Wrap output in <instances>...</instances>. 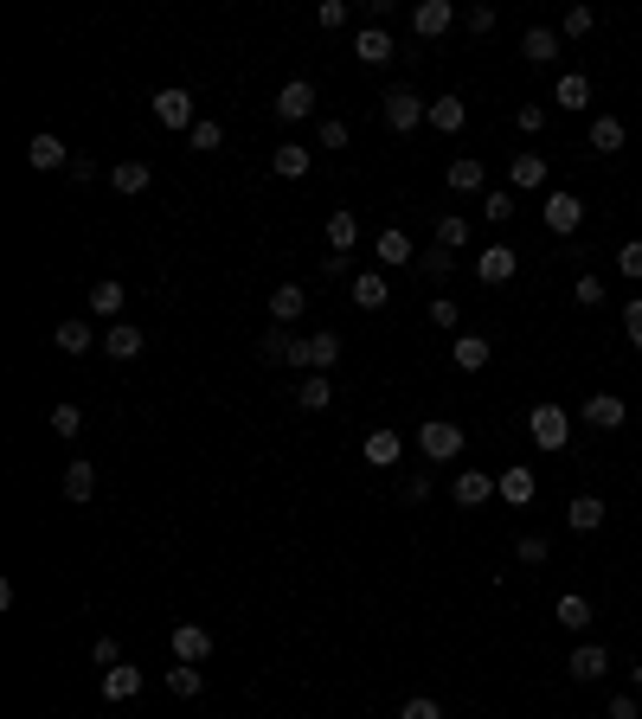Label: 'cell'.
Returning <instances> with one entry per match:
<instances>
[{
  "label": "cell",
  "mask_w": 642,
  "mask_h": 719,
  "mask_svg": "<svg viewBox=\"0 0 642 719\" xmlns=\"http://www.w3.org/2000/svg\"><path fill=\"white\" fill-rule=\"evenodd\" d=\"M148 110H155V122H161V129H187V135H193V122H200V116H193V97H187L180 84L155 90V103H148Z\"/></svg>",
  "instance_id": "5b68a950"
},
{
  "label": "cell",
  "mask_w": 642,
  "mask_h": 719,
  "mask_svg": "<svg viewBox=\"0 0 642 719\" xmlns=\"http://www.w3.org/2000/svg\"><path fill=\"white\" fill-rule=\"evenodd\" d=\"M623 334H630V347L642 354V296H636V302H623Z\"/></svg>",
  "instance_id": "816d5d0a"
},
{
  "label": "cell",
  "mask_w": 642,
  "mask_h": 719,
  "mask_svg": "<svg viewBox=\"0 0 642 719\" xmlns=\"http://www.w3.org/2000/svg\"><path fill=\"white\" fill-rule=\"evenodd\" d=\"M71 180H78V187H90V174H97V161H84V155H71V167H65Z\"/></svg>",
  "instance_id": "91938a15"
},
{
  "label": "cell",
  "mask_w": 642,
  "mask_h": 719,
  "mask_svg": "<svg viewBox=\"0 0 642 719\" xmlns=\"http://www.w3.org/2000/svg\"><path fill=\"white\" fill-rule=\"evenodd\" d=\"M142 694V668H103V700H135Z\"/></svg>",
  "instance_id": "cb8c5ba5"
},
{
  "label": "cell",
  "mask_w": 642,
  "mask_h": 719,
  "mask_svg": "<svg viewBox=\"0 0 642 719\" xmlns=\"http://www.w3.org/2000/svg\"><path fill=\"white\" fill-rule=\"evenodd\" d=\"M26 161H33L39 174H52V167H71V148L58 142V135H33V148H26Z\"/></svg>",
  "instance_id": "ffe728a7"
},
{
  "label": "cell",
  "mask_w": 642,
  "mask_h": 719,
  "mask_svg": "<svg viewBox=\"0 0 642 719\" xmlns=\"http://www.w3.org/2000/svg\"><path fill=\"white\" fill-rule=\"evenodd\" d=\"M623 142H630V129H623L617 116H591V148H598V155H617Z\"/></svg>",
  "instance_id": "1f68e13d"
},
{
  "label": "cell",
  "mask_w": 642,
  "mask_h": 719,
  "mask_svg": "<svg viewBox=\"0 0 642 719\" xmlns=\"http://www.w3.org/2000/svg\"><path fill=\"white\" fill-rule=\"evenodd\" d=\"M604 719H636V694H617V700H610V713Z\"/></svg>",
  "instance_id": "94428289"
},
{
  "label": "cell",
  "mask_w": 642,
  "mask_h": 719,
  "mask_svg": "<svg viewBox=\"0 0 642 719\" xmlns=\"http://www.w3.org/2000/svg\"><path fill=\"white\" fill-rule=\"evenodd\" d=\"M450 193H488V174L476 155H456L450 161Z\"/></svg>",
  "instance_id": "7402d4cb"
},
{
  "label": "cell",
  "mask_w": 642,
  "mask_h": 719,
  "mask_svg": "<svg viewBox=\"0 0 642 719\" xmlns=\"http://www.w3.org/2000/svg\"><path fill=\"white\" fill-rule=\"evenodd\" d=\"M495 495L508 501V508H527V501L540 495V482H533V469H527V463H508V469L495 476Z\"/></svg>",
  "instance_id": "30bf717a"
},
{
  "label": "cell",
  "mask_w": 642,
  "mask_h": 719,
  "mask_svg": "<svg viewBox=\"0 0 642 719\" xmlns=\"http://www.w3.org/2000/svg\"><path fill=\"white\" fill-rule=\"evenodd\" d=\"M424 122H431L437 135H456V129L469 122V110H463V97H437L431 110H424Z\"/></svg>",
  "instance_id": "44dd1931"
},
{
  "label": "cell",
  "mask_w": 642,
  "mask_h": 719,
  "mask_svg": "<svg viewBox=\"0 0 642 719\" xmlns=\"http://www.w3.org/2000/svg\"><path fill=\"white\" fill-rule=\"evenodd\" d=\"M565 527H572V533H598L604 527V501L598 495H578L572 508H565Z\"/></svg>",
  "instance_id": "d4e9b609"
},
{
  "label": "cell",
  "mask_w": 642,
  "mask_h": 719,
  "mask_svg": "<svg viewBox=\"0 0 642 719\" xmlns=\"http://www.w3.org/2000/svg\"><path fill=\"white\" fill-rule=\"evenodd\" d=\"M630 687H636V694H642V662H630Z\"/></svg>",
  "instance_id": "6125c7cd"
},
{
  "label": "cell",
  "mask_w": 642,
  "mask_h": 719,
  "mask_svg": "<svg viewBox=\"0 0 642 719\" xmlns=\"http://www.w3.org/2000/svg\"><path fill=\"white\" fill-rule=\"evenodd\" d=\"M328 399H334V386H328L321 373H309V379L296 386V405H302V411H328Z\"/></svg>",
  "instance_id": "8d00e7d4"
},
{
  "label": "cell",
  "mask_w": 642,
  "mask_h": 719,
  "mask_svg": "<svg viewBox=\"0 0 642 719\" xmlns=\"http://www.w3.org/2000/svg\"><path fill=\"white\" fill-rule=\"evenodd\" d=\"M521 58H527V65H553V58H559V33H553V26H527Z\"/></svg>",
  "instance_id": "d6986e66"
},
{
  "label": "cell",
  "mask_w": 642,
  "mask_h": 719,
  "mask_svg": "<svg viewBox=\"0 0 642 719\" xmlns=\"http://www.w3.org/2000/svg\"><path fill=\"white\" fill-rule=\"evenodd\" d=\"M399 719H443V707H437V700H405V707H399Z\"/></svg>",
  "instance_id": "f5cc1de1"
},
{
  "label": "cell",
  "mask_w": 642,
  "mask_h": 719,
  "mask_svg": "<svg viewBox=\"0 0 642 719\" xmlns=\"http://www.w3.org/2000/svg\"><path fill=\"white\" fill-rule=\"evenodd\" d=\"M450 495H456V508H482V501L495 495V476H482V469H463Z\"/></svg>",
  "instance_id": "e0dca14e"
},
{
  "label": "cell",
  "mask_w": 642,
  "mask_h": 719,
  "mask_svg": "<svg viewBox=\"0 0 642 719\" xmlns=\"http://www.w3.org/2000/svg\"><path fill=\"white\" fill-rule=\"evenodd\" d=\"M508 180H514V193L546 187V155H514V161H508Z\"/></svg>",
  "instance_id": "603a6c76"
},
{
  "label": "cell",
  "mask_w": 642,
  "mask_h": 719,
  "mask_svg": "<svg viewBox=\"0 0 642 719\" xmlns=\"http://www.w3.org/2000/svg\"><path fill=\"white\" fill-rule=\"evenodd\" d=\"M514 553H521L527 565H540V559H546V540H540V533H527V540H521V546H514Z\"/></svg>",
  "instance_id": "680465c9"
},
{
  "label": "cell",
  "mask_w": 642,
  "mask_h": 719,
  "mask_svg": "<svg viewBox=\"0 0 642 719\" xmlns=\"http://www.w3.org/2000/svg\"><path fill=\"white\" fill-rule=\"evenodd\" d=\"M309 161H315V155H309V148H302V142H283L277 155H270V167H277L283 180H302V174H309Z\"/></svg>",
  "instance_id": "836d02e7"
},
{
  "label": "cell",
  "mask_w": 642,
  "mask_h": 719,
  "mask_svg": "<svg viewBox=\"0 0 642 719\" xmlns=\"http://www.w3.org/2000/svg\"><path fill=\"white\" fill-rule=\"evenodd\" d=\"M437 244H443V251H463V244H469V219L443 212V219H437Z\"/></svg>",
  "instance_id": "f35d334b"
},
{
  "label": "cell",
  "mask_w": 642,
  "mask_h": 719,
  "mask_svg": "<svg viewBox=\"0 0 642 719\" xmlns=\"http://www.w3.org/2000/svg\"><path fill=\"white\" fill-rule=\"evenodd\" d=\"M167 687H174L180 700H193V694H200V687H206V675H200V668H193V662H174V668H167Z\"/></svg>",
  "instance_id": "74e56055"
},
{
  "label": "cell",
  "mask_w": 642,
  "mask_h": 719,
  "mask_svg": "<svg viewBox=\"0 0 642 719\" xmlns=\"http://www.w3.org/2000/svg\"><path fill=\"white\" fill-rule=\"evenodd\" d=\"M347 296H354V309H386V277H379V270H360L354 283H347Z\"/></svg>",
  "instance_id": "2e32d148"
},
{
  "label": "cell",
  "mask_w": 642,
  "mask_h": 719,
  "mask_svg": "<svg viewBox=\"0 0 642 719\" xmlns=\"http://www.w3.org/2000/svg\"><path fill=\"white\" fill-rule=\"evenodd\" d=\"M591 26H598V13H591V7H565V39H585Z\"/></svg>",
  "instance_id": "bcb514c9"
},
{
  "label": "cell",
  "mask_w": 642,
  "mask_h": 719,
  "mask_svg": "<svg viewBox=\"0 0 642 719\" xmlns=\"http://www.w3.org/2000/svg\"><path fill=\"white\" fill-rule=\"evenodd\" d=\"M392 52H399V45H392V33H386V26H366V33L354 39V58H360V65H386Z\"/></svg>",
  "instance_id": "ac0fdd59"
},
{
  "label": "cell",
  "mask_w": 642,
  "mask_h": 719,
  "mask_svg": "<svg viewBox=\"0 0 642 719\" xmlns=\"http://www.w3.org/2000/svg\"><path fill=\"white\" fill-rule=\"evenodd\" d=\"M52 431L58 437H78L84 431V405H52Z\"/></svg>",
  "instance_id": "7bdbcfd3"
},
{
  "label": "cell",
  "mask_w": 642,
  "mask_h": 719,
  "mask_svg": "<svg viewBox=\"0 0 642 719\" xmlns=\"http://www.w3.org/2000/svg\"><path fill=\"white\" fill-rule=\"evenodd\" d=\"M463 424H456V418H431V424H424V431H418V450H424V463H456V456H463Z\"/></svg>",
  "instance_id": "7a4b0ae2"
},
{
  "label": "cell",
  "mask_w": 642,
  "mask_h": 719,
  "mask_svg": "<svg viewBox=\"0 0 642 719\" xmlns=\"http://www.w3.org/2000/svg\"><path fill=\"white\" fill-rule=\"evenodd\" d=\"M553 623H559V630H585V623H591V604L578 598V591H565V598L553 604Z\"/></svg>",
  "instance_id": "e575fe53"
},
{
  "label": "cell",
  "mask_w": 642,
  "mask_h": 719,
  "mask_svg": "<svg viewBox=\"0 0 642 719\" xmlns=\"http://www.w3.org/2000/svg\"><path fill=\"white\" fill-rule=\"evenodd\" d=\"M450 264H456V257L443 251V244H431V251H418V270H424L431 283H443V277H450Z\"/></svg>",
  "instance_id": "b9f144b4"
},
{
  "label": "cell",
  "mask_w": 642,
  "mask_h": 719,
  "mask_svg": "<svg viewBox=\"0 0 642 719\" xmlns=\"http://www.w3.org/2000/svg\"><path fill=\"white\" fill-rule=\"evenodd\" d=\"M450 360H456V373H482L488 360H495V347L482 341V334H456V347H450Z\"/></svg>",
  "instance_id": "9a60e30c"
},
{
  "label": "cell",
  "mask_w": 642,
  "mask_h": 719,
  "mask_svg": "<svg viewBox=\"0 0 642 719\" xmlns=\"http://www.w3.org/2000/svg\"><path fill=\"white\" fill-rule=\"evenodd\" d=\"M514 122H521L527 135H533V129H546V103H521V110H514Z\"/></svg>",
  "instance_id": "11a10c76"
},
{
  "label": "cell",
  "mask_w": 642,
  "mask_h": 719,
  "mask_svg": "<svg viewBox=\"0 0 642 719\" xmlns=\"http://www.w3.org/2000/svg\"><path fill=\"white\" fill-rule=\"evenodd\" d=\"M122 302H129V289H122L116 277H103L97 289H90V315H103V321H116V315H122Z\"/></svg>",
  "instance_id": "f546056e"
},
{
  "label": "cell",
  "mask_w": 642,
  "mask_h": 719,
  "mask_svg": "<svg viewBox=\"0 0 642 719\" xmlns=\"http://www.w3.org/2000/svg\"><path fill=\"white\" fill-rule=\"evenodd\" d=\"M270 110H277L283 122H309V116H315V84H309V78H289Z\"/></svg>",
  "instance_id": "52a82bcc"
},
{
  "label": "cell",
  "mask_w": 642,
  "mask_h": 719,
  "mask_svg": "<svg viewBox=\"0 0 642 719\" xmlns=\"http://www.w3.org/2000/svg\"><path fill=\"white\" fill-rule=\"evenodd\" d=\"M302 309H309V289H302V283H283L277 296H270V321H277V328H283V321H296Z\"/></svg>",
  "instance_id": "83f0119b"
},
{
  "label": "cell",
  "mask_w": 642,
  "mask_h": 719,
  "mask_svg": "<svg viewBox=\"0 0 642 719\" xmlns=\"http://www.w3.org/2000/svg\"><path fill=\"white\" fill-rule=\"evenodd\" d=\"M289 360H296V366H315V373H328V366L341 360V334H328V328H321V334H302Z\"/></svg>",
  "instance_id": "8992f818"
},
{
  "label": "cell",
  "mask_w": 642,
  "mask_h": 719,
  "mask_svg": "<svg viewBox=\"0 0 642 719\" xmlns=\"http://www.w3.org/2000/svg\"><path fill=\"white\" fill-rule=\"evenodd\" d=\"M257 354H264V360H289V354H296V341H289L283 328H270L264 341H257Z\"/></svg>",
  "instance_id": "f6af8a7d"
},
{
  "label": "cell",
  "mask_w": 642,
  "mask_h": 719,
  "mask_svg": "<svg viewBox=\"0 0 642 719\" xmlns=\"http://www.w3.org/2000/svg\"><path fill=\"white\" fill-rule=\"evenodd\" d=\"M514 270H521V251H508V244H488V251L476 257V277H482L488 289H501Z\"/></svg>",
  "instance_id": "8fae6325"
},
{
  "label": "cell",
  "mask_w": 642,
  "mask_h": 719,
  "mask_svg": "<svg viewBox=\"0 0 642 719\" xmlns=\"http://www.w3.org/2000/svg\"><path fill=\"white\" fill-rule=\"evenodd\" d=\"M540 212H546V232H553V238H572L578 225H585V200H578V193H565V187L546 193Z\"/></svg>",
  "instance_id": "277c9868"
},
{
  "label": "cell",
  "mask_w": 642,
  "mask_h": 719,
  "mask_svg": "<svg viewBox=\"0 0 642 719\" xmlns=\"http://www.w3.org/2000/svg\"><path fill=\"white\" fill-rule=\"evenodd\" d=\"M424 315H431L437 328H456V321H463V309H456V296H437V302H431Z\"/></svg>",
  "instance_id": "681fc988"
},
{
  "label": "cell",
  "mask_w": 642,
  "mask_h": 719,
  "mask_svg": "<svg viewBox=\"0 0 642 719\" xmlns=\"http://www.w3.org/2000/svg\"><path fill=\"white\" fill-rule=\"evenodd\" d=\"M463 26H469V33H495V7H469Z\"/></svg>",
  "instance_id": "9f6ffc18"
},
{
  "label": "cell",
  "mask_w": 642,
  "mask_h": 719,
  "mask_svg": "<svg viewBox=\"0 0 642 719\" xmlns=\"http://www.w3.org/2000/svg\"><path fill=\"white\" fill-rule=\"evenodd\" d=\"M617 270H623L630 283H642V238H630V244L617 251Z\"/></svg>",
  "instance_id": "7dc6e473"
},
{
  "label": "cell",
  "mask_w": 642,
  "mask_h": 719,
  "mask_svg": "<svg viewBox=\"0 0 642 719\" xmlns=\"http://www.w3.org/2000/svg\"><path fill=\"white\" fill-rule=\"evenodd\" d=\"M219 142H225V129H219L212 116H200V122H193V148H200V155H212Z\"/></svg>",
  "instance_id": "ee69618b"
},
{
  "label": "cell",
  "mask_w": 642,
  "mask_h": 719,
  "mask_svg": "<svg viewBox=\"0 0 642 719\" xmlns=\"http://www.w3.org/2000/svg\"><path fill=\"white\" fill-rule=\"evenodd\" d=\"M578 418L598 424V431H623V418H630V405L617 399V392H591L585 405H578Z\"/></svg>",
  "instance_id": "ba28073f"
},
{
  "label": "cell",
  "mask_w": 642,
  "mask_h": 719,
  "mask_svg": "<svg viewBox=\"0 0 642 719\" xmlns=\"http://www.w3.org/2000/svg\"><path fill=\"white\" fill-rule=\"evenodd\" d=\"M58 347L65 354H90V321H58Z\"/></svg>",
  "instance_id": "ab89813d"
},
{
  "label": "cell",
  "mask_w": 642,
  "mask_h": 719,
  "mask_svg": "<svg viewBox=\"0 0 642 719\" xmlns=\"http://www.w3.org/2000/svg\"><path fill=\"white\" fill-rule=\"evenodd\" d=\"M167 642H174V662H193V668L212 655V630H206V623H174V636H167Z\"/></svg>",
  "instance_id": "9c48e42d"
},
{
  "label": "cell",
  "mask_w": 642,
  "mask_h": 719,
  "mask_svg": "<svg viewBox=\"0 0 642 719\" xmlns=\"http://www.w3.org/2000/svg\"><path fill=\"white\" fill-rule=\"evenodd\" d=\"M553 103H559V110H591V78L565 71V78L553 84Z\"/></svg>",
  "instance_id": "f1b7e54d"
},
{
  "label": "cell",
  "mask_w": 642,
  "mask_h": 719,
  "mask_svg": "<svg viewBox=\"0 0 642 719\" xmlns=\"http://www.w3.org/2000/svg\"><path fill=\"white\" fill-rule=\"evenodd\" d=\"M565 675H572V681H604L610 675V649H604V642H578L572 662H565Z\"/></svg>",
  "instance_id": "7c38bea8"
},
{
  "label": "cell",
  "mask_w": 642,
  "mask_h": 719,
  "mask_svg": "<svg viewBox=\"0 0 642 719\" xmlns=\"http://www.w3.org/2000/svg\"><path fill=\"white\" fill-rule=\"evenodd\" d=\"M360 456H366V463H373V469H392V463H399V456H405V437H399V431H392V424H386V431H373V437L360 443Z\"/></svg>",
  "instance_id": "5bb4252c"
},
{
  "label": "cell",
  "mask_w": 642,
  "mask_h": 719,
  "mask_svg": "<svg viewBox=\"0 0 642 719\" xmlns=\"http://www.w3.org/2000/svg\"><path fill=\"white\" fill-rule=\"evenodd\" d=\"M97 495V469L90 463H65V501H90Z\"/></svg>",
  "instance_id": "d590c367"
},
{
  "label": "cell",
  "mask_w": 642,
  "mask_h": 719,
  "mask_svg": "<svg viewBox=\"0 0 642 719\" xmlns=\"http://www.w3.org/2000/svg\"><path fill=\"white\" fill-rule=\"evenodd\" d=\"M424 110H431V103H424L418 90H405V84L379 97V116H386V129H392V135H411V129L424 122Z\"/></svg>",
  "instance_id": "3957f363"
},
{
  "label": "cell",
  "mask_w": 642,
  "mask_h": 719,
  "mask_svg": "<svg viewBox=\"0 0 642 719\" xmlns=\"http://www.w3.org/2000/svg\"><path fill=\"white\" fill-rule=\"evenodd\" d=\"M90 662H97V668H122V649H116V636H97V642H90Z\"/></svg>",
  "instance_id": "c3c4849f"
},
{
  "label": "cell",
  "mask_w": 642,
  "mask_h": 719,
  "mask_svg": "<svg viewBox=\"0 0 642 719\" xmlns=\"http://www.w3.org/2000/svg\"><path fill=\"white\" fill-rule=\"evenodd\" d=\"M103 354H110V360H135V354H142V328H129V321H116V328L103 334Z\"/></svg>",
  "instance_id": "4dcf8cb0"
},
{
  "label": "cell",
  "mask_w": 642,
  "mask_h": 719,
  "mask_svg": "<svg viewBox=\"0 0 642 719\" xmlns=\"http://www.w3.org/2000/svg\"><path fill=\"white\" fill-rule=\"evenodd\" d=\"M527 437L540 443L546 456H559L565 443H572V411H565V405H533L527 411Z\"/></svg>",
  "instance_id": "6da1fadb"
},
{
  "label": "cell",
  "mask_w": 642,
  "mask_h": 719,
  "mask_svg": "<svg viewBox=\"0 0 642 719\" xmlns=\"http://www.w3.org/2000/svg\"><path fill=\"white\" fill-rule=\"evenodd\" d=\"M411 26H418V39H443L456 26V7H450V0H424V7L411 13Z\"/></svg>",
  "instance_id": "4fadbf2b"
},
{
  "label": "cell",
  "mask_w": 642,
  "mask_h": 719,
  "mask_svg": "<svg viewBox=\"0 0 642 719\" xmlns=\"http://www.w3.org/2000/svg\"><path fill=\"white\" fill-rule=\"evenodd\" d=\"M373 257H379V264H392V270L418 264V251H411V238H405V232H379V244H373Z\"/></svg>",
  "instance_id": "4316f807"
},
{
  "label": "cell",
  "mask_w": 642,
  "mask_h": 719,
  "mask_svg": "<svg viewBox=\"0 0 642 719\" xmlns=\"http://www.w3.org/2000/svg\"><path fill=\"white\" fill-rule=\"evenodd\" d=\"M328 244H334V257H347L360 244V219L354 212H328Z\"/></svg>",
  "instance_id": "d6a6232c"
},
{
  "label": "cell",
  "mask_w": 642,
  "mask_h": 719,
  "mask_svg": "<svg viewBox=\"0 0 642 719\" xmlns=\"http://www.w3.org/2000/svg\"><path fill=\"white\" fill-rule=\"evenodd\" d=\"M572 296L585 302V309H598V302H604V283H598V277H578V283H572Z\"/></svg>",
  "instance_id": "db71d44e"
},
{
  "label": "cell",
  "mask_w": 642,
  "mask_h": 719,
  "mask_svg": "<svg viewBox=\"0 0 642 719\" xmlns=\"http://www.w3.org/2000/svg\"><path fill=\"white\" fill-rule=\"evenodd\" d=\"M321 148H347V122H341V116L321 122Z\"/></svg>",
  "instance_id": "6f0895ef"
},
{
  "label": "cell",
  "mask_w": 642,
  "mask_h": 719,
  "mask_svg": "<svg viewBox=\"0 0 642 719\" xmlns=\"http://www.w3.org/2000/svg\"><path fill=\"white\" fill-rule=\"evenodd\" d=\"M482 212H488L495 225H508V219H514V193H508V187H488V193H482Z\"/></svg>",
  "instance_id": "60d3db41"
},
{
  "label": "cell",
  "mask_w": 642,
  "mask_h": 719,
  "mask_svg": "<svg viewBox=\"0 0 642 719\" xmlns=\"http://www.w3.org/2000/svg\"><path fill=\"white\" fill-rule=\"evenodd\" d=\"M315 20L328 26V33H341V26H347V0H321V7H315Z\"/></svg>",
  "instance_id": "f907efd6"
},
{
  "label": "cell",
  "mask_w": 642,
  "mask_h": 719,
  "mask_svg": "<svg viewBox=\"0 0 642 719\" xmlns=\"http://www.w3.org/2000/svg\"><path fill=\"white\" fill-rule=\"evenodd\" d=\"M148 180H155V167H148V161H116L110 167V187L116 193H148Z\"/></svg>",
  "instance_id": "484cf974"
}]
</instances>
